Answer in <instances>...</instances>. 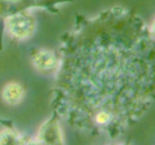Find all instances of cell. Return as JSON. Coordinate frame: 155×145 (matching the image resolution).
I'll return each mask as SVG.
<instances>
[{
  "label": "cell",
  "mask_w": 155,
  "mask_h": 145,
  "mask_svg": "<svg viewBox=\"0 0 155 145\" xmlns=\"http://www.w3.org/2000/svg\"><path fill=\"white\" fill-rule=\"evenodd\" d=\"M69 2L73 0H0V21H5V18L10 15L27 12L34 8L50 9L51 12H57V5Z\"/></svg>",
  "instance_id": "cell-1"
},
{
  "label": "cell",
  "mask_w": 155,
  "mask_h": 145,
  "mask_svg": "<svg viewBox=\"0 0 155 145\" xmlns=\"http://www.w3.org/2000/svg\"><path fill=\"white\" fill-rule=\"evenodd\" d=\"M36 29L35 15L30 10L13 14L5 18V30L17 40H25L32 36Z\"/></svg>",
  "instance_id": "cell-2"
},
{
  "label": "cell",
  "mask_w": 155,
  "mask_h": 145,
  "mask_svg": "<svg viewBox=\"0 0 155 145\" xmlns=\"http://www.w3.org/2000/svg\"><path fill=\"white\" fill-rule=\"evenodd\" d=\"M36 141L40 144H63L64 143L57 114H54L51 118H49L41 125L37 132Z\"/></svg>",
  "instance_id": "cell-3"
},
{
  "label": "cell",
  "mask_w": 155,
  "mask_h": 145,
  "mask_svg": "<svg viewBox=\"0 0 155 145\" xmlns=\"http://www.w3.org/2000/svg\"><path fill=\"white\" fill-rule=\"evenodd\" d=\"M32 63L40 72H53L58 68L57 55L46 49L35 50V53L32 54Z\"/></svg>",
  "instance_id": "cell-4"
},
{
  "label": "cell",
  "mask_w": 155,
  "mask_h": 145,
  "mask_svg": "<svg viewBox=\"0 0 155 145\" xmlns=\"http://www.w3.org/2000/svg\"><path fill=\"white\" fill-rule=\"evenodd\" d=\"M25 96V89L19 82H9L4 86L2 91V98L5 103L10 105L18 104Z\"/></svg>",
  "instance_id": "cell-5"
},
{
  "label": "cell",
  "mask_w": 155,
  "mask_h": 145,
  "mask_svg": "<svg viewBox=\"0 0 155 145\" xmlns=\"http://www.w3.org/2000/svg\"><path fill=\"white\" fill-rule=\"evenodd\" d=\"M23 139L18 132H15L13 130H3L0 132V145L3 144H22Z\"/></svg>",
  "instance_id": "cell-6"
},
{
  "label": "cell",
  "mask_w": 155,
  "mask_h": 145,
  "mask_svg": "<svg viewBox=\"0 0 155 145\" xmlns=\"http://www.w3.org/2000/svg\"><path fill=\"white\" fill-rule=\"evenodd\" d=\"M110 120H112V116H110L109 112H105V110H101V112L96 113V116H95L96 123L97 125H101V126L108 125L109 122H110Z\"/></svg>",
  "instance_id": "cell-7"
},
{
  "label": "cell",
  "mask_w": 155,
  "mask_h": 145,
  "mask_svg": "<svg viewBox=\"0 0 155 145\" xmlns=\"http://www.w3.org/2000/svg\"><path fill=\"white\" fill-rule=\"evenodd\" d=\"M150 33H151V37L155 39V19H154L153 25H151V27H150Z\"/></svg>",
  "instance_id": "cell-8"
}]
</instances>
